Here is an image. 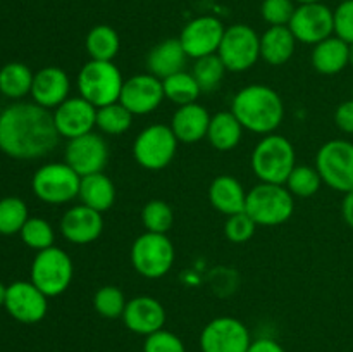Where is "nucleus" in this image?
Returning a JSON list of instances; mask_svg holds the SVG:
<instances>
[{
	"mask_svg": "<svg viewBox=\"0 0 353 352\" xmlns=\"http://www.w3.org/2000/svg\"><path fill=\"white\" fill-rule=\"evenodd\" d=\"M54 114L34 102L12 104L0 113V150L14 159H40L57 147Z\"/></svg>",
	"mask_w": 353,
	"mask_h": 352,
	"instance_id": "obj_1",
	"label": "nucleus"
},
{
	"mask_svg": "<svg viewBox=\"0 0 353 352\" xmlns=\"http://www.w3.org/2000/svg\"><path fill=\"white\" fill-rule=\"evenodd\" d=\"M231 113L247 131L271 135L281 126L285 104L274 88L255 83L238 90L231 102Z\"/></svg>",
	"mask_w": 353,
	"mask_h": 352,
	"instance_id": "obj_2",
	"label": "nucleus"
},
{
	"mask_svg": "<svg viewBox=\"0 0 353 352\" xmlns=\"http://www.w3.org/2000/svg\"><path fill=\"white\" fill-rule=\"evenodd\" d=\"M250 164L259 182L285 185L296 166L295 147L283 135H264L252 150Z\"/></svg>",
	"mask_w": 353,
	"mask_h": 352,
	"instance_id": "obj_3",
	"label": "nucleus"
},
{
	"mask_svg": "<svg viewBox=\"0 0 353 352\" xmlns=\"http://www.w3.org/2000/svg\"><path fill=\"white\" fill-rule=\"evenodd\" d=\"M124 78L112 61H93L90 59L78 72L76 86L83 99L99 109L109 104L119 102Z\"/></svg>",
	"mask_w": 353,
	"mask_h": 352,
	"instance_id": "obj_4",
	"label": "nucleus"
},
{
	"mask_svg": "<svg viewBox=\"0 0 353 352\" xmlns=\"http://www.w3.org/2000/svg\"><path fill=\"white\" fill-rule=\"evenodd\" d=\"M295 200L285 185L259 183L247 192L245 213L259 226H279L293 216Z\"/></svg>",
	"mask_w": 353,
	"mask_h": 352,
	"instance_id": "obj_5",
	"label": "nucleus"
},
{
	"mask_svg": "<svg viewBox=\"0 0 353 352\" xmlns=\"http://www.w3.org/2000/svg\"><path fill=\"white\" fill-rule=\"evenodd\" d=\"M174 245L164 233L145 231L131 245V264L143 278L159 280L165 276L174 264Z\"/></svg>",
	"mask_w": 353,
	"mask_h": 352,
	"instance_id": "obj_6",
	"label": "nucleus"
},
{
	"mask_svg": "<svg viewBox=\"0 0 353 352\" xmlns=\"http://www.w3.org/2000/svg\"><path fill=\"white\" fill-rule=\"evenodd\" d=\"M81 176L68 162H48L37 169L31 179L33 193L45 204L62 206L78 199Z\"/></svg>",
	"mask_w": 353,
	"mask_h": 352,
	"instance_id": "obj_7",
	"label": "nucleus"
},
{
	"mask_svg": "<svg viewBox=\"0 0 353 352\" xmlns=\"http://www.w3.org/2000/svg\"><path fill=\"white\" fill-rule=\"evenodd\" d=\"M179 140L168 124H150L137 135L133 141V157L148 171L168 168L178 152Z\"/></svg>",
	"mask_w": 353,
	"mask_h": 352,
	"instance_id": "obj_8",
	"label": "nucleus"
},
{
	"mask_svg": "<svg viewBox=\"0 0 353 352\" xmlns=\"http://www.w3.org/2000/svg\"><path fill=\"white\" fill-rule=\"evenodd\" d=\"M74 276V266L65 251L48 247L40 251L31 264V282L47 297H57L69 289Z\"/></svg>",
	"mask_w": 353,
	"mask_h": 352,
	"instance_id": "obj_9",
	"label": "nucleus"
},
{
	"mask_svg": "<svg viewBox=\"0 0 353 352\" xmlns=\"http://www.w3.org/2000/svg\"><path fill=\"white\" fill-rule=\"evenodd\" d=\"M316 169L323 183L336 192H353V144L341 138L326 141L316 154Z\"/></svg>",
	"mask_w": 353,
	"mask_h": 352,
	"instance_id": "obj_10",
	"label": "nucleus"
},
{
	"mask_svg": "<svg viewBox=\"0 0 353 352\" xmlns=\"http://www.w3.org/2000/svg\"><path fill=\"white\" fill-rule=\"evenodd\" d=\"M217 55L223 61L226 71H248L261 59V37L248 24H233L224 31Z\"/></svg>",
	"mask_w": 353,
	"mask_h": 352,
	"instance_id": "obj_11",
	"label": "nucleus"
},
{
	"mask_svg": "<svg viewBox=\"0 0 353 352\" xmlns=\"http://www.w3.org/2000/svg\"><path fill=\"white\" fill-rule=\"evenodd\" d=\"M199 344L202 352H247L252 337L243 321L233 316H219L205 324Z\"/></svg>",
	"mask_w": 353,
	"mask_h": 352,
	"instance_id": "obj_12",
	"label": "nucleus"
},
{
	"mask_svg": "<svg viewBox=\"0 0 353 352\" xmlns=\"http://www.w3.org/2000/svg\"><path fill=\"white\" fill-rule=\"evenodd\" d=\"M288 28L300 43L317 45L334 35L333 10L323 2L300 3Z\"/></svg>",
	"mask_w": 353,
	"mask_h": 352,
	"instance_id": "obj_13",
	"label": "nucleus"
},
{
	"mask_svg": "<svg viewBox=\"0 0 353 352\" xmlns=\"http://www.w3.org/2000/svg\"><path fill=\"white\" fill-rule=\"evenodd\" d=\"M64 157V162H68L83 178V176L102 173L105 169L109 162V145L102 135L92 131V133L68 140Z\"/></svg>",
	"mask_w": 353,
	"mask_h": 352,
	"instance_id": "obj_14",
	"label": "nucleus"
},
{
	"mask_svg": "<svg viewBox=\"0 0 353 352\" xmlns=\"http://www.w3.org/2000/svg\"><path fill=\"white\" fill-rule=\"evenodd\" d=\"M224 24L214 16H200L185 24L179 35L183 48L190 59H202L219 52L224 37Z\"/></svg>",
	"mask_w": 353,
	"mask_h": 352,
	"instance_id": "obj_15",
	"label": "nucleus"
},
{
	"mask_svg": "<svg viewBox=\"0 0 353 352\" xmlns=\"http://www.w3.org/2000/svg\"><path fill=\"white\" fill-rule=\"evenodd\" d=\"M164 99L162 79L150 72H141V75H134L124 79L119 102L133 116H147V114L157 110Z\"/></svg>",
	"mask_w": 353,
	"mask_h": 352,
	"instance_id": "obj_16",
	"label": "nucleus"
},
{
	"mask_svg": "<svg viewBox=\"0 0 353 352\" xmlns=\"http://www.w3.org/2000/svg\"><path fill=\"white\" fill-rule=\"evenodd\" d=\"M48 297L33 282H14L7 286L6 309L19 323L33 324L43 320L48 311Z\"/></svg>",
	"mask_w": 353,
	"mask_h": 352,
	"instance_id": "obj_17",
	"label": "nucleus"
},
{
	"mask_svg": "<svg viewBox=\"0 0 353 352\" xmlns=\"http://www.w3.org/2000/svg\"><path fill=\"white\" fill-rule=\"evenodd\" d=\"M52 114L61 138L68 140L92 133L97 126V107L81 95L69 97Z\"/></svg>",
	"mask_w": 353,
	"mask_h": 352,
	"instance_id": "obj_18",
	"label": "nucleus"
},
{
	"mask_svg": "<svg viewBox=\"0 0 353 352\" xmlns=\"http://www.w3.org/2000/svg\"><path fill=\"white\" fill-rule=\"evenodd\" d=\"M59 228H61L62 237L68 242H71V244L88 245L102 235V213L85 206V204L72 206L64 213Z\"/></svg>",
	"mask_w": 353,
	"mask_h": 352,
	"instance_id": "obj_19",
	"label": "nucleus"
},
{
	"mask_svg": "<svg viewBox=\"0 0 353 352\" xmlns=\"http://www.w3.org/2000/svg\"><path fill=\"white\" fill-rule=\"evenodd\" d=\"M124 326L137 335H148L162 330L165 324V309L150 295H138L128 300L123 313Z\"/></svg>",
	"mask_w": 353,
	"mask_h": 352,
	"instance_id": "obj_20",
	"label": "nucleus"
},
{
	"mask_svg": "<svg viewBox=\"0 0 353 352\" xmlns=\"http://www.w3.org/2000/svg\"><path fill=\"white\" fill-rule=\"evenodd\" d=\"M69 92H71V79L62 68L47 66L34 72L31 97L38 106L48 110L55 109L69 99Z\"/></svg>",
	"mask_w": 353,
	"mask_h": 352,
	"instance_id": "obj_21",
	"label": "nucleus"
},
{
	"mask_svg": "<svg viewBox=\"0 0 353 352\" xmlns=\"http://www.w3.org/2000/svg\"><path fill=\"white\" fill-rule=\"evenodd\" d=\"M210 114L200 104L193 102L188 106H181L176 109L171 119V130L179 141L183 144H196V141L207 138L209 130Z\"/></svg>",
	"mask_w": 353,
	"mask_h": 352,
	"instance_id": "obj_22",
	"label": "nucleus"
},
{
	"mask_svg": "<svg viewBox=\"0 0 353 352\" xmlns=\"http://www.w3.org/2000/svg\"><path fill=\"white\" fill-rule=\"evenodd\" d=\"M188 59L190 57L186 55L179 38H168L148 52L147 69L150 75L157 76L159 79H164L176 72L185 71Z\"/></svg>",
	"mask_w": 353,
	"mask_h": 352,
	"instance_id": "obj_23",
	"label": "nucleus"
},
{
	"mask_svg": "<svg viewBox=\"0 0 353 352\" xmlns=\"http://www.w3.org/2000/svg\"><path fill=\"white\" fill-rule=\"evenodd\" d=\"M209 200L212 207L226 216L243 213L247 204V190L231 175H221L214 178L209 186Z\"/></svg>",
	"mask_w": 353,
	"mask_h": 352,
	"instance_id": "obj_24",
	"label": "nucleus"
},
{
	"mask_svg": "<svg viewBox=\"0 0 353 352\" xmlns=\"http://www.w3.org/2000/svg\"><path fill=\"white\" fill-rule=\"evenodd\" d=\"M312 66L317 72L326 76L338 75L350 64V45L336 35L314 45Z\"/></svg>",
	"mask_w": 353,
	"mask_h": 352,
	"instance_id": "obj_25",
	"label": "nucleus"
},
{
	"mask_svg": "<svg viewBox=\"0 0 353 352\" xmlns=\"http://www.w3.org/2000/svg\"><path fill=\"white\" fill-rule=\"evenodd\" d=\"M296 38L288 26H269L261 37V59L269 66H283L293 57Z\"/></svg>",
	"mask_w": 353,
	"mask_h": 352,
	"instance_id": "obj_26",
	"label": "nucleus"
},
{
	"mask_svg": "<svg viewBox=\"0 0 353 352\" xmlns=\"http://www.w3.org/2000/svg\"><path fill=\"white\" fill-rule=\"evenodd\" d=\"M243 130L245 128L231 110H221L210 117L207 140L216 150L230 152L240 145Z\"/></svg>",
	"mask_w": 353,
	"mask_h": 352,
	"instance_id": "obj_27",
	"label": "nucleus"
},
{
	"mask_svg": "<svg viewBox=\"0 0 353 352\" xmlns=\"http://www.w3.org/2000/svg\"><path fill=\"white\" fill-rule=\"evenodd\" d=\"M78 199L85 206L92 207L99 213H105L116 202V186L109 176L103 175V171L83 176Z\"/></svg>",
	"mask_w": 353,
	"mask_h": 352,
	"instance_id": "obj_28",
	"label": "nucleus"
},
{
	"mask_svg": "<svg viewBox=\"0 0 353 352\" xmlns=\"http://www.w3.org/2000/svg\"><path fill=\"white\" fill-rule=\"evenodd\" d=\"M85 47L93 61H114L119 54L121 38L109 24H97L86 35Z\"/></svg>",
	"mask_w": 353,
	"mask_h": 352,
	"instance_id": "obj_29",
	"label": "nucleus"
},
{
	"mask_svg": "<svg viewBox=\"0 0 353 352\" xmlns=\"http://www.w3.org/2000/svg\"><path fill=\"white\" fill-rule=\"evenodd\" d=\"M34 75L23 62H9L0 69V92L9 99H23L31 93Z\"/></svg>",
	"mask_w": 353,
	"mask_h": 352,
	"instance_id": "obj_30",
	"label": "nucleus"
},
{
	"mask_svg": "<svg viewBox=\"0 0 353 352\" xmlns=\"http://www.w3.org/2000/svg\"><path fill=\"white\" fill-rule=\"evenodd\" d=\"M162 86H164L165 99L171 100L178 107L196 102L202 93L195 76L188 71H179L176 75L168 76L162 79Z\"/></svg>",
	"mask_w": 353,
	"mask_h": 352,
	"instance_id": "obj_31",
	"label": "nucleus"
},
{
	"mask_svg": "<svg viewBox=\"0 0 353 352\" xmlns=\"http://www.w3.org/2000/svg\"><path fill=\"white\" fill-rule=\"evenodd\" d=\"M133 114L126 109L121 102L109 104L97 109V128L102 133L117 137L126 133L133 124Z\"/></svg>",
	"mask_w": 353,
	"mask_h": 352,
	"instance_id": "obj_32",
	"label": "nucleus"
},
{
	"mask_svg": "<svg viewBox=\"0 0 353 352\" xmlns=\"http://www.w3.org/2000/svg\"><path fill=\"white\" fill-rule=\"evenodd\" d=\"M192 75L195 76L202 93H212L223 83L224 75H226V68H224L219 55L214 54L202 59H196L195 64H193Z\"/></svg>",
	"mask_w": 353,
	"mask_h": 352,
	"instance_id": "obj_33",
	"label": "nucleus"
},
{
	"mask_svg": "<svg viewBox=\"0 0 353 352\" xmlns=\"http://www.w3.org/2000/svg\"><path fill=\"white\" fill-rule=\"evenodd\" d=\"M321 185H323V178H321L316 166L312 168V166L307 164H296L285 183L290 193L293 197H300V199L316 195L319 192Z\"/></svg>",
	"mask_w": 353,
	"mask_h": 352,
	"instance_id": "obj_34",
	"label": "nucleus"
},
{
	"mask_svg": "<svg viewBox=\"0 0 353 352\" xmlns=\"http://www.w3.org/2000/svg\"><path fill=\"white\" fill-rule=\"evenodd\" d=\"M141 223L147 231L165 235L174 223L172 207L161 199L148 200L141 209Z\"/></svg>",
	"mask_w": 353,
	"mask_h": 352,
	"instance_id": "obj_35",
	"label": "nucleus"
},
{
	"mask_svg": "<svg viewBox=\"0 0 353 352\" xmlns=\"http://www.w3.org/2000/svg\"><path fill=\"white\" fill-rule=\"evenodd\" d=\"M126 297L123 290L116 285L100 286L93 295V307L97 313L105 320H117L123 317L124 309H126Z\"/></svg>",
	"mask_w": 353,
	"mask_h": 352,
	"instance_id": "obj_36",
	"label": "nucleus"
},
{
	"mask_svg": "<svg viewBox=\"0 0 353 352\" xmlns=\"http://www.w3.org/2000/svg\"><path fill=\"white\" fill-rule=\"evenodd\" d=\"M28 217V207L21 199L6 197L0 200V235L21 233Z\"/></svg>",
	"mask_w": 353,
	"mask_h": 352,
	"instance_id": "obj_37",
	"label": "nucleus"
},
{
	"mask_svg": "<svg viewBox=\"0 0 353 352\" xmlns=\"http://www.w3.org/2000/svg\"><path fill=\"white\" fill-rule=\"evenodd\" d=\"M19 235L24 244L37 252L45 251L48 247H54V228L43 217H28V221L24 223Z\"/></svg>",
	"mask_w": 353,
	"mask_h": 352,
	"instance_id": "obj_38",
	"label": "nucleus"
},
{
	"mask_svg": "<svg viewBox=\"0 0 353 352\" xmlns=\"http://www.w3.org/2000/svg\"><path fill=\"white\" fill-rule=\"evenodd\" d=\"M257 226L259 224L243 211V213L228 216L226 224H224V235L233 244H245L254 237Z\"/></svg>",
	"mask_w": 353,
	"mask_h": 352,
	"instance_id": "obj_39",
	"label": "nucleus"
},
{
	"mask_svg": "<svg viewBox=\"0 0 353 352\" xmlns=\"http://www.w3.org/2000/svg\"><path fill=\"white\" fill-rule=\"evenodd\" d=\"M295 9L293 0H264L261 14L269 26H288Z\"/></svg>",
	"mask_w": 353,
	"mask_h": 352,
	"instance_id": "obj_40",
	"label": "nucleus"
},
{
	"mask_svg": "<svg viewBox=\"0 0 353 352\" xmlns=\"http://www.w3.org/2000/svg\"><path fill=\"white\" fill-rule=\"evenodd\" d=\"M143 352H186V347L178 335L162 328L145 337Z\"/></svg>",
	"mask_w": 353,
	"mask_h": 352,
	"instance_id": "obj_41",
	"label": "nucleus"
},
{
	"mask_svg": "<svg viewBox=\"0 0 353 352\" xmlns=\"http://www.w3.org/2000/svg\"><path fill=\"white\" fill-rule=\"evenodd\" d=\"M334 16V35L347 41L348 45L353 43V0H343L336 9L333 10Z\"/></svg>",
	"mask_w": 353,
	"mask_h": 352,
	"instance_id": "obj_42",
	"label": "nucleus"
},
{
	"mask_svg": "<svg viewBox=\"0 0 353 352\" xmlns=\"http://www.w3.org/2000/svg\"><path fill=\"white\" fill-rule=\"evenodd\" d=\"M334 123L343 133L353 135V99L341 102L334 110Z\"/></svg>",
	"mask_w": 353,
	"mask_h": 352,
	"instance_id": "obj_43",
	"label": "nucleus"
},
{
	"mask_svg": "<svg viewBox=\"0 0 353 352\" xmlns=\"http://www.w3.org/2000/svg\"><path fill=\"white\" fill-rule=\"evenodd\" d=\"M247 352H286L285 347L278 340L269 337H261L252 340L250 347Z\"/></svg>",
	"mask_w": 353,
	"mask_h": 352,
	"instance_id": "obj_44",
	"label": "nucleus"
},
{
	"mask_svg": "<svg viewBox=\"0 0 353 352\" xmlns=\"http://www.w3.org/2000/svg\"><path fill=\"white\" fill-rule=\"evenodd\" d=\"M341 216H343L345 223L353 228V192L345 193L343 202H341Z\"/></svg>",
	"mask_w": 353,
	"mask_h": 352,
	"instance_id": "obj_45",
	"label": "nucleus"
},
{
	"mask_svg": "<svg viewBox=\"0 0 353 352\" xmlns=\"http://www.w3.org/2000/svg\"><path fill=\"white\" fill-rule=\"evenodd\" d=\"M6 295H7V286L0 282V306L6 304Z\"/></svg>",
	"mask_w": 353,
	"mask_h": 352,
	"instance_id": "obj_46",
	"label": "nucleus"
},
{
	"mask_svg": "<svg viewBox=\"0 0 353 352\" xmlns=\"http://www.w3.org/2000/svg\"><path fill=\"white\" fill-rule=\"evenodd\" d=\"M293 2H299V3H317V2H323V0H293Z\"/></svg>",
	"mask_w": 353,
	"mask_h": 352,
	"instance_id": "obj_47",
	"label": "nucleus"
},
{
	"mask_svg": "<svg viewBox=\"0 0 353 352\" xmlns=\"http://www.w3.org/2000/svg\"><path fill=\"white\" fill-rule=\"evenodd\" d=\"M350 66L353 68V43L350 45Z\"/></svg>",
	"mask_w": 353,
	"mask_h": 352,
	"instance_id": "obj_48",
	"label": "nucleus"
},
{
	"mask_svg": "<svg viewBox=\"0 0 353 352\" xmlns=\"http://www.w3.org/2000/svg\"><path fill=\"white\" fill-rule=\"evenodd\" d=\"M352 95H353V90H352ZM352 99H353V97H352Z\"/></svg>",
	"mask_w": 353,
	"mask_h": 352,
	"instance_id": "obj_49",
	"label": "nucleus"
}]
</instances>
